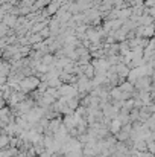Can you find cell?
I'll return each instance as SVG.
<instances>
[{
	"label": "cell",
	"mask_w": 155,
	"mask_h": 157,
	"mask_svg": "<svg viewBox=\"0 0 155 157\" xmlns=\"http://www.w3.org/2000/svg\"><path fill=\"white\" fill-rule=\"evenodd\" d=\"M9 142V137L8 136H0V149H3Z\"/></svg>",
	"instance_id": "6da1fadb"
},
{
	"label": "cell",
	"mask_w": 155,
	"mask_h": 157,
	"mask_svg": "<svg viewBox=\"0 0 155 157\" xmlns=\"http://www.w3.org/2000/svg\"><path fill=\"white\" fill-rule=\"evenodd\" d=\"M120 127H122V124L119 122V119H116V121H113V125H111V130L114 133H117V131H120Z\"/></svg>",
	"instance_id": "7a4b0ae2"
}]
</instances>
